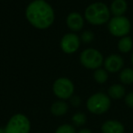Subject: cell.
I'll return each instance as SVG.
<instances>
[{
	"label": "cell",
	"mask_w": 133,
	"mask_h": 133,
	"mask_svg": "<svg viewBox=\"0 0 133 133\" xmlns=\"http://www.w3.org/2000/svg\"><path fill=\"white\" fill-rule=\"evenodd\" d=\"M119 80L122 84L125 85H130L133 83V69L127 68L120 71L119 73Z\"/></svg>",
	"instance_id": "obj_16"
},
{
	"label": "cell",
	"mask_w": 133,
	"mask_h": 133,
	"mask_svg": "<svg viewBox=\"0 0 133 133\" xmlns=\"http://www.w3.org/2000/svg\"><path fill=\"white\" fill-rule=\"evenodd\" d=\"M85 18L84 16H82L78 12H71L68 15L66 18V26L70 30V32L77 33L83 29L85 25Z\"/></svg>",
	"instance_id": "obj_10"
},
{
	"label": "cell",
	"mask_w": 133,
	"mask_h": 133,
	"mask_svg": "<svg viewBox=\"0 0 133 133\" xmlns=\"http://www.w3.org/2000/svg\"><path fill=\"white\" fill-rule=\"evenodd\" d=\"M78 133H92V132H91L90 129H86V128H84V129H80V130L78 131Z\"/></svg>",
	"instance_id": "obj_23"
},
{
	"label": "cell",
	"mask_w": 133,
	"mask_h": 133,
	"mask_svg": "<svg viewBox=\"0 0 133 133\" xmlns=\"http://www.w3.org/2000/svg\"><path fill=\"white\" fill-rule=\"evenodd\" d=\"M131 63L133 65V52H132V55H131Z\"/></svg>",
	"instance_id": "obj_25"
},
{
	"label": "cell",
	"mask_w": 133,
	"mask_h": 133,
	"mask_svg": "<svg viewBox=\"0 0 133 133\" xmlns=\"http://www.w3.org/2000/svg\"><path fill=\"white\" fill-rule=\"evenodd\" d=\"M86 106L90 113L95 115H101L109 109L111 106V98L108 94L103 92H97L88 98Z\"/></svg>",
	"instance_id": "obj_3"
},
{
	"label": "cell",
	"mask_w": 133,
	"mask_h": 133,
	"mask_svg": "<svg viewBox=\"0 0 133 133\" xmlns=\"http://www.w3.org/2000/svg\"><path fill=\"white\" fill-rule=\"evenodd\" d=\"M0 133H6V131H5V128L3 129V128H0Z\"/></svg>",
	"instance_id": "obj_24"
},
{
	"label": "cell",
	"mask_w": 133,
	"mask_h": 133,
	"mask_svg": "<svg viewBox=\"0 0 133 133\" xmlns=\"http://www.w3.org/2000/svg\"><path fill=\"white\" fill-rule=\"evenodd\" d=\"M110 14L113 17H120L128 10V3L126 0H113L109 6Z\"/></svg>",
	"instance_id": "obj_12"
},
{
	"label": "cell",
	"mask_w": 133,
	"mask_h": 133,
	"mask_svg": "<svg viewBox=\"0 0 133 133\" xmlns=\"http://www.w3.org/2000/svg\"><path fill=\"white\" fill-rule=\"evenodd\" d=\"M55 133H77L75 128L70 124H62L57 129Z\"/></svg>",
	"instance_id": "obj_20"
},
{
	"label": "cell",
	"mask_w": 133,
	"mask_h": 133,
	"mask_svg": "<svg viewBox=\"0 0 133 133\" xmlns=\"http://www.w3.org/2000/svg\"><path fill=\"white\" fill-rule=\"evenodd\" d=\"M108 95L112 99H120L126 96V89L121 84H113L108 89Z\"/></svg>",
	"instance_id": "obj_14"
},
{
	"label": "cell",
	"mask_w": 133,
	"mask_h": 133,
	"mask_svg": "<svg viewBox=\"0 0 133 133\" xmlns=\"http://www.w3.org/2000/svg\"><path fill=\"white\" fill-rule=\"evenodd\" d=\"M125 104L129 108L133 109V91L128 93L125 96Z\"/></svg>",
	"instance_id": "obj_21"
},
{
	"label": "cell",
	"mask_w": 133,
	"mask_h": 133,
	"mask_svg": "<svg viewBox=\"0 0 133 133\" xmlns=\"http://www.w3.org/2000/svg\"><path fill=\"white\" fill-rule=\"evenodd\" d=\"M102 133H124L125 127L120 121L116 119H109L101 126Z\"/></svg>",
	"instance_id": "obj_11"
},
{
	"label": "cell",
	"mask_w": 133,
	"mask_h": 133,
	"mask_svg": "<svg viewBox=\"0 0 133 133\" xmlns=\"http://www.w3.org/2000/svg\"><path fill=\"white\" fill-rule=\"evenodd\" d=\"M133 48V40L130 37L125 36L123 37H120L118 42V49L121 53H129Z\"/></svg>",
	"instance_id": "obj_15"
},
{
	"label": "cell",
	"mask_w": 133,
	"mask_h": 133,
	"mask_svg": "<svg viewBox=\"0 0 133 133\" xmlns=\"http://www.w3.org/2000/svg\"><path fill=\"white\" fill-rule=\"evenodd\" d=\"M68 111H69V104L65 100H57L50 107V112L56 117L64 116L68 113Z\"/></svg>",
	"instance_id": "obj_13"
},
{
	"label": "cell",
	"mask_w": 133,
	"mask_h": 133,
	"mask_svg": "<svg viewBox=\"0 0 133 133\" xmlns=\"http://www.w3.org/2000/svg\"><path fill=\"white\" fill-rule=\"evenodd\" d=\"M72 122L75 126L78 127L84 126L87 122V116L83 112H77L72 116Z\"/></svg>",
	"instance_id": "obj_18"
},
{
	"label": "cell",
	"mask_w": 133,
	"mask_h": 133,
	"mask_svg": "<svg viewBox=\"0 0 133 133\" xmlns=\"http://www.w3.org/2000/svg\"><path fill=\"white\" fill-rule=\"evenodd\" d=\"M80 64L88 69L96 70L101 68L104 63V57L99 50L93 48L84 49L79 55Z\"/></svg>",
	"instance_id": "obj_4"
},
{
	"label": "cell",
	"mask_w": 133,
	"mask_h": 133,
	"mask_svg": "<svg viewBox=\"0 0 133 133\" xmlns=\"http://www.w3.org/2000/svg\"><path fill=\"white\" fill-rule=\"evenodd\" d=\"M31 123L28 117L22 113L14 114L5 127L6 133H29Z\"/></svg>",
	"instance_id": "obj_6"
},
{
	"label": "cell",
	"mask_w": 133,
	"mask_h": 133,
	"mask_svg": "<svg viewBox=\"0 0 133 133\" xmlns=\"http://www.w3.org/2000/svg\"><path fill=\"white\" fill-rule=\"evenodd\" d=\"M70 103L73 107H78L80 105V103H81V99L78 96H73L70 98Z\"/></svg>",
	"instance_id": "obj_22"
},
{
	"label": "cell",
	"mask_w": 133,
	"mask_h": 133,
	"mask_svg": "<svg viewBox=\"0 0 133 133\" xmlns=\"http://www.w3.org/2000/svg\"><path fill=\"white\" fill-rule=\"evenodd\" d=\"M111 14L109 8L103 2H94L89 5L84 11V18L93 26H102L109 21Z\"/></svg>",
	"instance_id": "obj_2"
},
{
	"label": "cell",
	"mask_w": 133,
	"mask_h": 133,
	"mask_svg": "<svg viewBox=\"0 0 133 133\" xmlns=\"http://www.w3.org/2000/svg\"><path fill=\"white\" fill-rule=\"evenodd\" d=\"M104 69L109 73H117L122 70L124 59L118 54H111L104 59Z\"/></svg>",
	"instance_id": "obj_9"
},
{
	"label": "cell",
	"mask_w": 133,
	"mask_h": 133,
	"mask_svg": "<svg viewBox=\"0 0 133 133\" xmlns=\"http://www.w3.org/2000/svg\"><path fill=\"white\" fill-rule=\"evenodd\" d=\"M52 90L54 95L59 99H70L74 96L75 85L70 78L66 77H60L54 81L52 85Z\"/></svg>",
	"instance_id": "obj_5"
},
{
	"label": "cell",
	"mask_w": 133,
	"mask_h": 133,
	"mask_svg": "<svg viewBox=\"0 0 133 133\" xmlns=\"http://www.w3.org/2000/svg\"><path fill=\"white\" fill-rule=\"evenodd\" d=\"M25 17L33 28L39 30L49 28L55 22V11L46 0H32L26 6Z\"/></svg>",
	"instance_id": "obj_1"
},
{
	"label": "cell",
	"mask_w": 133,
	"mask_h": 133,
	"mask_svg": "<svg viewBox=\"0 0 133 133\" xmlns=\"http://www.w3.org/2000/svg\"><path fill=\"white\" fill-rule=\"evenodd\" d=\"M80 41L84 44H89L91 43L95 38V35L90 30H85L80 35Z\"/></svg>",
	"instance_id": "obj_19"
},
{
	"label": "cell",
	"mask_w": 133,
	"mask_h": 133,
	"mask_svg": "<svg viewBox=\"0 0 133 133\" xmlns=\"http://www.w3.org/2000/svg\"><path fill=\"white\" fill-rule=\"evenodd\" d=\"M93 78H94V80L97 82V83L104 84L108 81V79H109V72H108L105 69L99 68V69L94 70V73H93Z\"/></svg>",
	"instance_id": "obj_17"
},
{
	"label": "cell",
	"mask_w": 133,
	"mask_h": 133,
	"mask_svg": "<svg viewBox=\"0 0 133 133\" xmlns=\"http://www.w3.org/2000/svg\"><path fill=\"white\" fill-rule=\"evenodd\" d=\"M80 44H81V41H80L79 36L73 32H69L63 35V37H61L59 46L62 52H64L66 55H71L78 52L80 48Z\"/></svg>",
	"instance_id": "obj_8"
},
{
	"label": "cell",
	"mask_w": 133,
	"mask_h": 133,
	"mask_svg": "<svg viewBox=\"0 0 133 133\" xmlns=\"http://www.w3.org/2000/svg\"><path fill=\"white\" fill-rule=\"evenodd\" d=\"M108 29L112 36L120 38L129 35L131 29V23L125 16L112 17L108 22Z\"/></svg>",
	"instance_id": "obj_7"
}]
</instances>
